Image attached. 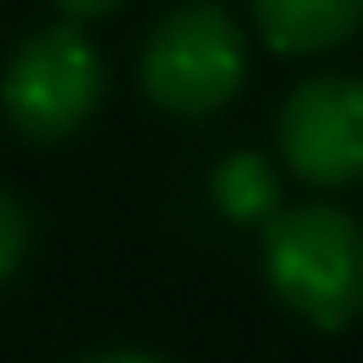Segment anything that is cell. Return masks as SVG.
Listing matches in <instances>:
<instances>
[{
	"instance_id": "277c9868",
	"label": "cell",
	"mask_w": 363,
	"mask_h": 363,
	"mask_svg": "<svg viewBox=\"0 0 363 363\" xmlns=\"http://www.w3.org/2000/svg\"><path fill=\"white\" fill-rule=\"evenodd\" d=\"M278 147L289 170L312 187L363 182V79L323 74L295 85L278 113Z\"/></svg>"
},
{
	"instance_id": "ba28073f",
	"label": "cell",
	"mask_w": 363,
	"mask_h": 363,
	"mask_svg": "<svg viewBox=\"0 0 363 363\" xmlns=\"http://www.w3.org/2000/svg\"><path fill=\"white\" fill-rule=\"evenodd\" d=\"M79 363H164V357H147V352H125V346H113V352H91V357H79Z\"/></svg>"
},
{
	"instance_id": "3957f363",
	"label": "cell",
	"mask_w": 363,
	"mask_h": 363,
	"mask_svg": "<svg viewBox=\"0 0 363 363\" xmlns=\"http://www.w3.org/2000/svg\"><path fill=\"white\" fill-rule=\"evenodd\" d=\"M102 96V62L79 28H40L17 45L0 79L6 119L34 136V142H62L74 136Z\"/></svg>"
},
{
	"instance_id": "8992f818",
	"label": "cell",
	"mask_w": 363,
	"mask_h": 363,
	"mask_svg": "<svg viewBox=\"0 0 363 363\" xmlns=\"http://www.w3.org/2000/svg\"><path fill=\"white\" fill-rule=\"evenodd\" d=\"M210 199L221 204L227 221H261L278 204V176L261 153H227L210 176Z\"/></svg>"
},
{
	"instance_id": "5b68a950",
	"label": "cell",
	"mask_w": 363,
	"mask_h": 363,
	"mask_svg": "<svg viewBox=\"0 0 363 363\" xmlns=\"http://www.w3.org/2000/svg\"><path fill=\"white\" fill-rule=\"evenodd\" d=\"M255 28L284 57H318L363 28V0H255Z\"/></svg>"
},
{
	"instance_id": "52a82bcc",
	"label": "cell",
	"mask_w": 363,
	"mask_h": 363,
	"mask_svg": "<svg viewBox=\"0 0 363 363\" xmlns=\"http://www.w3.org/2000/svg\"><path fill=\"white\" fill-rule=\"evenodd\" d=\"M23 255H28V210L11 193H0V278H11Z\"/></svg>"
},
{
	"instance_id": "7a4b0ae2",
	"label": "cell",
	"mask_w": 363,
	"mask_h": 363,
	"mask_svg": "<svg viewBox=\"0 0 363 363\" xmlns=\"http://www.w3.org/2000/svg\"><path fill=\"white\" fill-rule=\"evenodd\" d=\"M142 85L176 119H210L244 85L238 23L210 0H187V6L164 11L142 45Z\"/></svg>"
},
{
	"instance_id": "6da1fadb",
	"label": "cell",
	"mask_w": 363,
	"mask_h": 363,
	"mask_svg": "<svg viewBox=\"0 0 363 363\" xmlns=\"http://www.w3.org/2000/svg\"><path fill=\"white\" fill-rule=\"evenodd\" d=\"M267 284L318 329L363 318V221L340 204L278 210L267 227Z\"/></svg>"
},
{
	"instance_id": "9c48e42d",
	"label": "cell",
	"mask_w": 363,
	"mask_h": 363,
	"mask_svg": "<svg viewBox=\"0 0 363 363\" xmlns=\"http://www.w3.org/2000/svg\"><path fill=\"white\" fill-rule=\"evenodd\" d=\"M62 11H74V17H102V11H113L119 0H57Z\"/></svg>"
}]
</instances>
